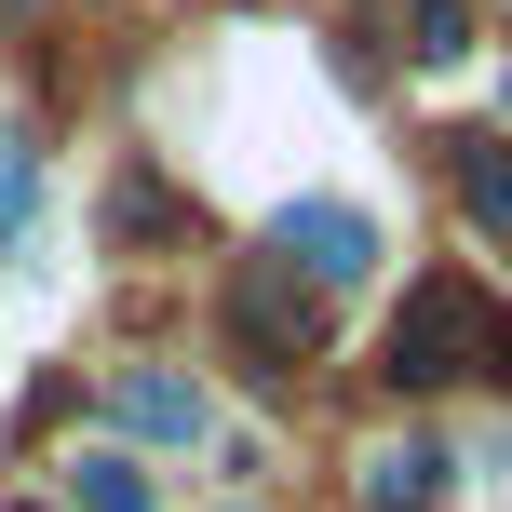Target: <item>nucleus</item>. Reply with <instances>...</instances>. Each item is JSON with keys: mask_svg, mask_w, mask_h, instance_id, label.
<instances>
[{"mask_svg": "<svg viewBox=\"0 0 512 512\" xmlns=\"http://www.w3.org/2000/svg\"><path fill=\"white\" fill-rule=\"evenodd\" d=\"M270 256H283V270H310V283H364V270H378V216L310 189V203L270 216Z\"/></svg>", "mask_w": 512, "mask_h": 512, "instance_id": "3", "label": "nucleus"}, {"mask_svg": "<svg viewBox=\"0 0 512 512\" xmlns=\"http://www.w3.org/2000/svg\"><path fill=\"white\" fill-rule=\"evenodd\" d=\"M68 499L81 512H149V472H135L122 445H95V459H68Z\"/></svg>", "mask_w": 512, "mask_h": 512, "instance_id": "7", "label": "nucleus"}, {"mask_svg": "<svg viewBox=\"0 0 512 512\" xmlns=\"http://www.w3.org/2000/svg\"><path fill=\"white\" fill-rule=\"evenodd\" d=\"M108 418H122L135 445H203L216 432L203 378H176V364H122V378H108Z\"/></svg>", "mask_w": 512, "mask_h": 512, "instance_id": "4", "label": "nucleus"}, {"mask_svg": "<svg viewBox=\"0 0 512 512\" xmlns=\"http://www.w3.org/2000/svg\"><path fill=\"white\" fill-rule=\"evenodd\" d=\"M405 27H418V41H405V54H432V68H445V54H472V14H459V0H418V14H405Z\"/></svg>", "mask_w": 512, "mask_h": 512, "instance_id": "10", "label": "nucleus"}, {"mask_svg": "<svg viewBox=\"0 0 512 512\" xmlns=\"http://www.w3.org/2000/svg\"><path fill=\"white\" fill-rule=\"evenodd\" d=\"M459 203H472V230H512V149L499 135H459Z\"/></svg>", "mask_w": 512, "mask_h": 512, "instance_id": "6", "label": "nucleus"}, {"mask_svg": "<svg viewBox=\"0 0 512 512\" xmlns=\"http://www.w3.org/2000/svg\"><path fill=\"white\" fill-rule=\"evenodd\" d=\"M310 297H324V283H297L283 256L230 283V337L256 351V378H283V364H310V337H324V310H310Z\"/></svg>", "mask_w": 512, "mask_h": 512, "instance_id": "2", "label": "nucleus"}, {"mask_svg": "<svg viewBox=\"0 0 512 512\" xmlns=\"http://www.w3.org/2000/svg\"><path fill=\"white\" fill-rule=\"evenodd\" d=\"M486 364H512V324H499L486 283L472 270L405 283V310H391V391H459V378H486Z\"/></svg>", "mask_w": 512, "mask_h": 512, "instance_id": "1", "label": "nucleus"}, {"mask_svg": "<svg viewBox=\"0 0 512 512\" xmlns=\"http://www.w3.org/2000/svg\"><path fill=\"white\" fill-rule=\"evenodd\" d=\"M27 203H41V149L0 135V230H27Z\"/></svg>", "mask_w": 512, "mask_h": 512, "instance_id": "8", "label": "nucleus"}, {"mask_svg": "<svg viewBox=\"0 0 512 512\" xmlns=\"http://www.w3.org/2000/svg\"><path fill=\"white\" fill-rule=\"evenodd\" d=\"M108 216H122V243H149V230H176V189H162V176H122Z\"/></svg>", "mask_w": 512, "mask_h": 512, "instance_id": "9", "label": "nucleus"}, {"mask_svg": "<svg viewBox=\"0 0 512 512\" xmlns=\"http://www.w3.org/2000/svg\"><path fill=\"white\" fill-rule=\"evenodd\" d=\"M445 499V445H378L364 459V512H432Z\"/></svg>", "mask_w": 512, "mask_h": 512, "instance_id": "5", "label": "nucleus"}]
</instances>
